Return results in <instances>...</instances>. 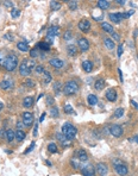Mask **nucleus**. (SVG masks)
Listing matches in <instances>:
<instances>
[{
    "mask_svg": "<svg viewBox=\"0 0 138 176\" xmlns=\"http://www.w3.org/2000/svg\"><path fill=\"white\" fill-rule=\"evenodd\" d=\"M18 66V57L15 55V54H11V55H7L5 58L4 62V68L7 71H13Z\"/></svg>",
    "mask_w": 138,
    "mask_h": 176,
    "instance_id": "f257e3e1",
    "label": "nucleus"
},
{
    "mask_svg": "<svg viewBox=\"0 0 138 176\" xmlns=\"http://www.w3.org/2000/svg\"><path fill=\"white\" fill-rule=\"evenodd\" d=\"M62 133H63L68 139H73V138L76 136V133H77V128H76L73 124L65 123V124H63V126H62Z\"/></svg>",
    "mask_w": 138,
    "mask_h": 176,
    "instance_id": "f03ea898",
    "label": "nucleus"
},
{
    "mask_svg": "<svg viewBox=\"0 0 138 176\" xmlns=\"http://www.w3.org/2000/svg\"><path fill=\"white\" fill-rule=\"evenodd\" d=\"M79 92V85L76 81L74 80H70V81H67L63 87V93L65 95H73V94L77 93Z\"/></svg>",
    "mask_w": 138,
    "mask_h": 176,
    "instance_id": "7ed1b4c3",
    "label": "nucleus"
},
{
    "mask_svg": "<svg viewBox=\"0 0 138 176\" xmlns=\"http://www.w3.org/2000/svg\"><path fill=\"white\" fill-rule=\"evenodd\" d=\"M81 174L83 176H94L95 175V169L92 164H86L81 168Z\"/></svg>",
    "mask_w": 138,
    "mask_h": 176,
    "instance_id": "20e7f679",
    "label": "nucleus"
},
{
    "mask_svg": "<svg viewBox=\"0 0 138 176\" xmlns=\"http://www.w3.org/2000/svg\"><path fill=\"white\" fill-rule=\"evenodd\" d=\"M30 73H31V70L29 68L28 61L24 60L23 62H22V64H20V67H19V74H20L22 76H29Z\"/></svg>",
    "mask_w": 138,
    "mask_h": 176,
    "instance_id": "39448f33",
    "label": "nucleus"
},
{
    "mask_svg": "<svg viewBox=\"0 0 138 176\" xmlns=\"http://www.w3.org/2000/svg\"><path fill=\"white\" fill-rule=\"evenodd\" d=\"M110 132H111V134H112L113 137L118 138V137L123 136L124 130H123V127L120 125H112V126H111V128H110Z\"/></svg>",
    "mask_w": 138,
    "mask_h": 176,
    "instance_id": "423d86ee",
    "label": "nucleus"
},
{
    "mask_svg": "<svg viewBox=\"0 0 138 176\" xmlns=\"http://www.w3.org/2000/svg\"><path fill=\"white\" fill-rule=\"evenodd\" d=\"M23 124L25 126H31L34 124V114L31 112H24L23 113Z\"/></svg>",
    "mask_w": 138,
    "mask_h": 176,
    "instance_id": "0eeeda50",
    "label": "nucleus"
},
{
    "mask_svg": "<svg viewBox=\"0 0 138 176\" xmlns=\"http://www.w3.org/2000/svg\"><path fill=\"white\" fill-rule=\"evenodd\" d=\"M96 171L100 176H106L107 173H108V167L106 163H104V162H100V163L96 164Z\"/></svg>",
    "mask_w": 138,
    "mask_h": 176,
    "instance_id": "6e6552de",
    "label": "nucleus"
},
{
    "mask_svg": "<svg viewBox=\"0 0 138 176\" xmlns=\"http://www.w3.org/2000/svg\"><path fill=\"white\" fill-rule=\"evenodd\" d=\"M114 170H116V173H117L118 175H120V176H125V175H127V173H129V168H127L126 164L121 163V164L116 165V167H114Z\"/></svg>",
    "mask_w": 138,
    "mask_h": 176,
    "instance_id": "1a4fd4ad",
    "label": "nucleus"
},
{
    "mask_svg": "<svg viewBox=\"0 0 138 176\" xmlns=\"http://www.w3.org/2000/svg\"><path fill=\"white\" fill-rule=\"evenodd\" d=\"M106 99L108 100V101H111V103H114V101L117 100V98H118V95H117V91L116 89H113V88H110V89H107L106 91Z\"/></svg>",
    "mask_w": 138,
    "mask_h": 176,
    "instance_id": "9d476101",
    "label": "nucleus"
},
{
    "mask_svg": "<svg viewBox=\"0 0 138 176\" xmlns=\"http://www.w3.org/2000/svg\"><path fill=\"white\" fill-rule=\"evenodd\" d=\"M77 43H79V48L81 49V51H87L89 49V42H88V39L86 38H79L77 40Z\"/></svg>",
    "mask_w": 138,
    "mask_h": 176,
    "instance_id": "9b49d317",
    "label": "nucleus"
},
{
    "mask_svg": "<svg viewBox=\"0 0 138 176\" xmlns=\"http://www.w3.org/2000/svg\"><path fill=\"white\" fill-rule=\"evenodd\" d=\"M0 88L3 91H11L13 88V81L12 80H3L0 82Z\"/></svg>",
    "mask_w": 138,
    "mask_h": 176,
    "instance_id": "f8f14e48",
    "label": "nucleus"
},
{
    "mask_svg": "<svg viewBox=\"0 0 138 176\" xmlns=\"http://www.w3.org/2000/svg\"><path fill=\"white\" fill-rule=\"evenodd\" d=\"M79 29L83 32H88L90 29V23L88 22L87 19H82L80 23H79Z\"/></svg>",
    "mask_w": 138,
    "mask_h": 176,
    "instance_id": "ddd939ff",
    "label": "nucleus"
},
{
    "mask_svg": "<svg viewBox=\"0 0 138 176\" xmlns=\"http://www.w3.org/2000/svg\"><path fill=\"white\" fill-rule=\"evenodd\" d=\"M49 63H50V66H52L54 68H57V69L62 68V67L64 66V62L60 58H50Z\"/></svg>",
    "mask_w": 138,
    "mask_h": 176,
    "instance_id": "4468645a",
    "label": "nucleus"
},
{
    "mask_svg": "<svg viewBox=\"0 0 138 176\" xmlns=\"http://www.w3.org/2000/svg\"><path fill=\"white\" fill-rule=\"evenodd\" d=\"M110 19L112 20L113 23L116 24H119L121 22V19H123V13H119V12H117V13H110Z\"/></svg>",
    "mask_w": 138,
    "mask_h": 176,
    "instance_id": "2eb2a0df",
    "label": "nucleus"
},
{
    "mask_svg": "<svg viewBox=\"0 0 138 176\" xmlns=\"http://www.w3.org/2000/svg\"><path fill=\"white\" fill-rule=\"evenodd\" d=\"M60 32H61V30L58 26H56V25L50 26L49 30H48V36L49 37H56V36L60 35Z\"/></svg>",
    "mask_w": 138,
    "mask_h": 176,
    "instance_id": "dca6fc26",
    "label": "nucleus"
},
{
    "mask_svg": "<svg viewBox=\"0 0 138 176\" xmlns=\"http://www.w3.org/2000/svg\"><path fill=\"white\" fill-rule=\"evenodd\" d=\"M76 158L79 159V161H81V162H86L87 159H88V154L83 150V149H81V150H79L77 152H76Z\"/></svg>",
    "mask_w": 138,
    "mask_h": 176,
    "instance_id": "f3484780",
    "label": "nucleus"
},
{
    "mask_svg": "<svg viewBox=\"0 0 138 176\" xmlns=\"http://www.w3.org/2000/svg\"><path fill=\"white\" fill-rule=\"evenodd\" d=\"M82 69L86 71V73H90L93 70V63L90 61H83L82 62Z\"/></svg>",
    "mask_w": 138,
    "mask_h": 176,
    "instance_id": "a211bd4d",
    "label": "nucleus"
},
{
    "mask_svg": "<svg viewBox=\"0 0 138 176\" xmlns=\"http://www.w3.org/2000/svg\"><path fill=\"white\" fill-rule=\"evenodd\" d=\"M96 5L101 10H107L110 7V1H107V0H98Z\"/></svg>",
    "mask_w": 138,
    "mask_h": 176,
    "instance_id": "6ab92c4d",
    "label": "nucleus"
},
{
    "mask_svg": "<svg viewBox=\"0 0 138 176\" xmlns=\"http://www.w3.org/2000/svg\"><path fill=\"white\" fill-rule=\"evenodd\" d=\"M34 98L32 97H26L24 100H23V106L26 107V108H30L32 105H34Z\"/></svg>",
    "mask_w": 138,
    "mask_h": 176,
    "instance_id": "aec40b11",
    "label": "nucleus"
},
{
    "mask_svg": "<svg viewBox=\"0 0 138 176\" xmlns=\"http://www.w3.org/2000/svg\"><path fill=\"white\" fill-rule=\"evenodd\" d=\"M94 88L96 91H101L105 88V80L104 79H99V80H96L95 81V83H94Z\"/></svg>",
    "mask_w": 138,
    "mask_h": 176,
    "instance_id": "412c9836",
    "label": "nucleus"
},
{
    "mask_svg": "<svg viewBox=\"0 0 138 176\" xmlns=\"http://www.w3.org/2000/svg\"><path fill=\"white\" fill-rule=\"evenodd\" d=\"M101 28L104 31H106L107 33H113L114 32V29H113V26L111 25V24H107V23H101Z\"/></svg>",
    "mask_w": 138,
    "mask_h": 176,
    "instance_id": "4be33fe9",
    "label": "nucleus"
},
{
    "mask_svg": "<svg viewBox=\"0 0 138 176\" xmlns=\"http://www.w3.org/2000/svg\"><path fill=\"white\" fill-rule=\"evenodd\" d=\"M104 43H105V46H106L107 49H110V50H112V49H114V46H116V44H114V42L111 38H105L104 39Z\"/></svg>",
    "mask_w": 138,
    "mask_h": 176,
    "instance_id": "5701e85b",
    "label": "nucleus"
},
{
    "mask_svg": "<svg viewBox=\"0 0 138 176\" xmlns=\"http://www.w3.org/2000/svg\"><path fill=\"white\" fill-rule=\"evenodd\" d=\"M87 101H88V105L94 106V105L98 104V98H96V95H94V94H89V95L87 97Z\"/></svg>",
    "mask_w": 138,
    "mask_h": 176,
    "instance_id": "b1692460",
    "label": "nucleus"
},
{
    "mask_svg": "<svg viewBox=\"0 0 138 176\" xmlns=\"http://www.w3.org/2000/svg\"><path fill=\"white\" fill-rule=\"evenodd\" d=\"M17 48L20 50V51H29V45H28V43L26 42H18L17 43Z\"/></svg>",
    "mask_w": 138,
    "mask_h": 176,
    "instance_id": "393cba45",
    "label": "nucleus"
},
{
    "mask_svg": "<svg viewBox=\"0 0 138 176\" xmlns=\"http://www.w3.org/2000/svg\"><path fill=\"white\" fill-rule=\"evenodd\" d=\"M67 51H68V55H70V56H75L76 54H77V48H76L75 45L70 44V45L67 46Z\"/></svg>",
    "mask_w": 138,
    "mask_h": 176,
    "instance_id": "a878e982",
    "label": "nucleus"
},
{
    "mask_svg": "<svg viewBox=\"0 0 138 176\" xmlns=\"http://www.w3.org/2000/svg\"><path fill=\"white\" fill-rule=\"evenodd\" d=\"M43 81H44V83H50L52 81V76L48 70H44L43 73Z\"/></svg>",
    "mask_w": 138,
    "mask_h": 176,
    "instance_id": "bb28decb",
    "label": "nucleus"
},
{
    "mask_svg": "<svg viewBox=\"0 0 138 176\" xmlns=\"http://www.w3.org/2000/svg\"><path fill=\"white\" fill-rule=\"evenodd\" d=\"M25 137H26V134H25V132H24L23 130H17V132H16V139H17L18 142L24 140Z\"/></svg>",
    "mask_w": 138,
    "mask_h": 176,
    "instance_id": "cd10ccee",
    "label": "nucleus"
},
{
    "mask_svg": "<svg viewBox=\"0 0 138 176\" xmlns=\"http://www.w3.org/2000/svg\"><path fill=\"white\" fill-rule=\"evenodd\" d=\"M6 138H7V142L11 143V142L15 140V138H16V132L12 130H7L6 131Z\"/></svg>",
    "mask_w": 138,
    "mask_h": 176,
    "instance_id": "c85d7f7f",
    "label": "nucleus"
},
{
    "mask_svg": "<svg viewBox=\"0 0 138 176\" xmlns=\"http://www.w3.org/2000/svg\"><path fill=\"white\" fill-rule=\"evenodd\" d=\"M50 9L52 11H58L61 9V3L60 1H50Z\"/></svg>",
    "mask_w": 138,
    "mask_h": 176,
    "instance_id": "c756f323",
    "label": "nucleus"
},
{
    "mask_svg": "<svg viewBox=\"0 0 138 176\" xmlns=\"http://www.w3.org/2000/svg\"><path fill=\"white\" fill-rule=\"evenodd\" d=\"M38 46L41 48V50H44V51H48V50H50V44L49 43H47V42H39L38 43Z\"/></svg>",
    "mask_w": 138,
    "mask_h": 176,
    "instance_id": "7c9ffc66",
    "label": "nucleus"
},
{
    "mask_svg": "<svg viewBox=\"0 0 138 176\" xmlns=\"http://www.w3.org/2000/svg\"><path fill=\"white\" fill-rule=\"evenodd\" d=\"M58 116H60L58 108H57V107H52L51 110H50V117H52V118H57Z\"/></svg>",
    "mask_w": 138,
    "mask_h": 176,
    "instance_id": "2f4dec72",
    "label": "nucleus"
},
{
    "mask_svg": "<svg viewBox=\"0 0 138 176\" xmlns=\"http://www.w3.org/2000/svg\"><path fill=\"white\" fill-rule=\"evenodd\" d=\"M48 150H49V152H51V154H56V152H57V145H56L55 143H50V144L48 145Z\"/></svg>",
    "mask_w": 138,
    "mask_h": 176,
    "instance_id": "473e14b6",
    "label": "nucleus"
},
{
    "mask_svg": "<svg viewBox=\"0 0 138 176\" xmlns=\"http://www.w3.org/2000/svg\"><path fill=\"white\" fill-rule=\"evenodd\" d=\"M20 10H18V9H12L11 11V17L12 18H18L19 16H20Z\"/></svg>",
    "mask_w": 138,
    "mask_h": 176,
    "instance_id": "72a5a7b5",
    "label": "nucleus"
},
{
    "mask_svg": "<svg viewBox=\"0 0 138 176\" xmlns=\"http://www.w3.org/2000/svg\"><path fill=\"white\" fill-rule=\"evenodd\" d=\"M92 16H93V18L95 19V20H99V22H100V20H102V18H104V15H102V13L101 12H93V15H92Z\"/></svg>",
    "mask_w": 138,
    "mask_h": 176,
    "instance_id": "f704fd0d",
    "label": "nucleus"
},
{
    "mask_svg": "<svg viewBox=\"0 0 138 176\" xmlns=\"http://www.w3.org/2000/svg\"><path fill=\"white\" fill-rule=\"evenodd\" d=\"M114 116L117 117V118H121L123 116H124V108H117L116 110V112H114Z\"/></svg>",
    "mask_w": 138,
    "mask_h": 176,
    "instance_id": "c9c22d12",
    "label": "nucleus"
},
{
    "mask_svg": "<svg viewBox=\"0 0 138 176\" xmlns=\"http://www.w3.org/2000/svg\"><path fill=\"white\" fill-rule=\"evenodd\" d=\"M64 112L67 113V114H74V110H73V107H71L70 105H64Z\"/></svg>",
    "mask_w": 138,
    "mask_h": 176,
    "instance_id": "e433bc0d",
    "label": "nucleus"
},
{
    "mask_svg": "<svg viewBox=\"0 0 138 176\" xmlns=\"http://www.w3.org/2000/svg\"><path fill=\"white\" fill-rule=\"evenodd\" d=\"M61 88H62L61 82H55V83H54V91H55V93H56V94H60V92H61Z\"/></svg>",
    "mask_w": 138,
    "mask_h": 176,
    "instance_id": "4c0bfd02",
    "label": "nucleus"
},
{
    "mask_svg": "<svg viewBox=\"0 0 138 176\" xmlns=\"http://www.w3.org/2000/svg\"><path fill=\"white\" fill-rule=\"evenodd\" d=\"M24 85H25L26 87H29V88L35 87V81H34V80H31V79H28V80H25Z\"/></svg>",
    "mask_w": 138,
    "mask_h": 176,
    "instance_id": "58836bf2",
    "label": "nucleus"
},
{
    "mask_svg": "<svg viewBox=\"0 0 138 176\" xmlns=\"http://www.w3.org/2000/svg\"><path fill=\"white\" fill-rule=\"evenodd\" d=\"M56 139H57V140H60L61 143H62V142H64L65 139H68V138L65 137L64 134H63V133L61 132V133H56Z\"/></svg>",
    "mask_w": 138,
    "mask_h": 176,
    "instance_id": "ea45409f",
    "label": "nucleus"
},
{
    "mask_svg": "<svg viewBox=\"0 0 138 176\" xmlns=\"http://www.w3.org/2000/svg\"><path fill=\"white\" fill-rule=\"evenodd\" d=\"M68 6H69L70 10H76L77 9V1H69Z\"/></svg>",
    "mask_w": 138,
    "mask_h": 176,
    "instance_id": "a19ab883",
    "label": "nucleus"
},
{
    "mask_svg": "<svg viewBox=\"0 0 138 176\" xmlns=\"http://www.w3.org/2000/svg\"><path fill=\"white\" fill-rule=\"evenodd\" d=\"M133 10H131V11H129V12H125V13H123V18H130L131 16L133 15Z\"/></svg>",
    "mask_w": 138,
    "mask_h": 176,
    "instance_id": "79ce46f5",
    "label": "nucleus"
},
{
    "mask_svg": "<svg viewBox=\"0 0 138 176\" xmlns=\"http://www.w3.org/2000/svg\"><path fill=\"white\" fill-rule=\"evenodd\" d=\"M63 37H64V39H65V40H69V39H71V32H70V31H65Z\"/></svg>",
    "mask_w": 138,
    "mask_h": 176,
    "instance_id": "37998d69",
    "label": "nucleus"
},
{
    "mask_svg": "<svg viewBox=\"0 0 138 176\" xmlns=\"http://www.w3.org/2000/svg\"><path fill=\"white\" fill-rule=\"evenodd\" d=\"M44 70H45V69H44L43 66H37V67H36V71H37L38 74H43Z\"/></svg>",
    "mask_w": 138,
    "mask_h": 176,
    "instance_id": "c03bdc74",
    "label": "nucleus"
},
{
    "mask_svg": "<svg viewBox=\"0 0 138 176\" xmlns=\"http://www.w3.org/2000/svg\"><path fill=\"white\" fill-rule=\"evenodd\" d=\"M30 56H31V57H37V56H38V50H37V49H32V50L30 51Z\"/></svg>",
    "mask_w": 138,
    "mask_h": 176,
    "instance_id": "a18cd8bd",
    "label": "nucleus"
},
{
    "mask_svg": "<svg viewBox=\"0 0 138 176\" xmlns=\"http://www.w3.org/2000/svg\"><path fill=\"white\" fill-rule=\"evenodd\" d=\"M35 145H36V143H35V142H32V143H31V145L29 146V149H28V150H26V151H25V154H29L30 151H32V150H34V148H35Z\"/></svg>",
    "mask_w": 138,
    "mask_h": 176,
    "instance_id": "49530a36",
    "label": "nucleus"
},
{
    "mask_svg": "<svg viewBox=\"0 0 138 176\" xmlns=\"http://www.w3.org/2000/svg\"><path fill=\"white\" fill-rule=\"evenodd\" d=\"M62 145L63 146H69V145H71V139H65L64 142H62Z\"/></svg>",
    "mask_w": 138,
    "mask_h": 176,
    "instance_id": "de8ad7c7",
    "label": "nucleus"
},
{
    "mask_svg": "<svg viewBox=\"0 0 138 176\" xmlns=\"http://www.w3.org/2000/svg\"><path fill=\"white\" fill-rule=\"evenodd\" d=\"M123 45L121 44H119V46H118V57H120L121 55H123Z\"/></svg>",
    "mask_w": 138,
    "mask_h": 176,
    "instance_id": "09e8293b",
    "label": "nucleus"
},
{
    "mask_svg": "<svg viewBox=\"0 0 138 176\" xmlns=\"http://www.w3.org/2000/svg\"><path fill=\"white\" fill-rule=\"evenodd\" d=\"M29 64V68H30V70H32L36 67V63H35V61H31V62H29L28 63Z\"/></svg>",
    "mask_w": 138,
    "mask_h": 176,
    "instance_id": "8fccbe9b",
    "label": "nucleus"
},
{
    "mask_svg": "<svg viewBox=\"0 0 138 176\" xmlns=\"http://www.w3.org/2000/svg\"><path fill=\"white\" fill-rule=\"evenodd\" d=\"M71 165H73L74 169H79V168H80V165H79V163H76L75 159H71Z\"/></svg>",
    "mask_w": 138,
    "mask_h": 176,
    "instance_id": "3c124183",
    "label": "nucleus"
},
{
    "mask_svg": "<svg viewBox=\"0 0 138 176\" xmlns=\"http://www.w3.org/2000/svg\"><path fill=\"white\" fill-rule=\"evenodd\" d=\"M5 38L9 39V40H13V36L11 35V33H5Z\"/></svg>",
    "mask_w": 138,
    "mask_h": 176,
    "instance_id": "603ef678",
    "label": "nucleus"
},
{
    "mask_svg": "<svg viewBox=\"0 0 138 176\" xmlns=\"http://www.w3.org/2000/svg\"><path fill=\"white\" fill-rule=\"evenodd\" d=\"M112 37H113L116 40H120V36L118 35V33H116V32H113V33H112Z\"/></svg>",
    "mask_w": 138,
    "mask_h": 176,
    "instance_id": "864d4df0",
    "label": "nucleus"
},
{
    "mask_svg": "<svg viewBox=\"0 0 138 176\" xmlns=\"http://www.w3.org/2000/svg\"><path fill=\"white\" fill-rule=\"evenodd\" d=\"M4 4L6 7H13V3H11V1H4Z\"/></svg>",
    "mask_w": 138,
    "mask_h": 176,
    "instance_id": "5fc2aeb1",
    "label": "nucleus"
},
{
    "mask_svg": "<svg viewBox=\"0 0 138 176\" xmlns=\"http://www.w3.org/2000/svg\"><path fill=\"white\" fill-rule=\"evenodd\" d=\"M23 126H24V124L22 123V121H18V123H17V128H18V130H22Z\"/></svg>",
    "mask_w": 138,
    "mask_h": 176,
    "instance_id": "6e6d98bb",
    "label": "nucleus"
},
{
    "mask_svg": "<svg viewBox=\"0 0 138 176\" xmlns=\"http://www.w3.org/2000/svg\"><path fill=\"white\" fill-rule=\"evenodd\" d=\"M47 104H48V105H52V104H54V99H52V98H48Z\"/></svg>",
    "mask_w": 138,
    "mask_h": 176,
    "instance_id": "4d7b16f0",
    "label": "nucleus"
},
{
    "mask_svg": "<svg viewBox=\"0 0 138 176\" xmlns=\"http://www.w3.org/2000/svg\"><path fill=\"white\" fill-rule=\"evenodd\" d=\"M116 3L119 4V5H125V4H126V1H124V0H117Z\"/></svg>",
    "mask_w": 138,
    "mask_h": 176,
    "instance_id": "13d9d810",
    "label": "nucleus"
},
{
    "mask_svg": "<svg viewBox=\"0 0 138 176\" xmlns=\"http://www.w3.org/2000/svg\"><path fill=\"white\" fill-rule=\"evenodd\" d=\"M118 73H119V77H120V81L123 82V73H121V70H120V69H118Z\"/></svg>",
    "mask_w": 138,
    "mask_h": 176,
    "instance_id": "bf43d9fd",
    "label": "nucleus"
},
{
    "mask_svg": "<svg viewBox=\"0 0 138 176\" xmlns=\"http://www.w3.org/2000/svg\"><path fill=\"white\" fill-rule=\"evenodd\" d=\"M44 118H45V113H43V114H42V117L39 118V123H42V121L44 120Z\"/></svg>",
    "mask_w": 138,
    "mask_h": 176,
    "instance_id": "052dcab7",
    "label": "nucleus"
},
{
    "mask_svg": "<svg viewBox=\"0 0 138 176\" xmlns=\"http://www.w3.org/2000/svg\"><path fill=\"white\" fill-rule=\"evenodd\" d=\"M37 128H38V125L35 126V130H34V136H37Z\"/></svg>",
    "mask_w": 138,
    "mask_h": 176,
    "instance_id": "680f3d73",
    "label": "nucleus"
},
{
    "mask_svg": "<svg viewBox=\"0 0 138 176\" xmlns=\"http://www.w3.org/2000/svg\"><path fill=\"white\" fill-rule=\"evenodd\" d=\"M131 104H132V105H133V106H135L136 108H138V104H137V103H135V101H133V100H132V101H131Z\"/></svg>",
    "mask_w": 138,
    "mask_h": 176,
    "instance_id": "e2e57ef3",
    "label": "nucleus"
},
{
    "mask_svg": "<svg viewBox=\"0 0 138 176\" xmlns=\"http://www.w3.org/2000/svg\"><path fill=\"white\" fill-rule=\"evenodd\" d=\"M3 108H4V104L1 103V101H0V111H1V110H3Z\"/></svg>",
    "mask_w": 138,
    "mask_h": 176,
    "instance_id": "0e129e2a",
    "label": "nucleus"
},
{
    "mask_svg": "<svg viewBox=\"0 0 138 176\" xmlns=\"http://www.w3.org/2000/svg\"><path fill=\"white\" fill-rule=\"evenodd\" d=\"M45 163H47V165H49V167H51V162H49V161H47V162H45Z\"/></svg>",
    "mask_w": 138,
    "mask_h": 176,
    "instance_id": "69168bd1",
    "label": "nucleus"
},
{
    "mask_svg": "<svg viewBox=\"0 0 138 176\" xmlns=\"http://www.w3.org/2000/svg\"><path fill=\"white\" fill-rule=\"evenodd\" d=\"M135 142H136V143H137V144H138V136H137V137H136V138H135Z\"/></svg>",
    "mask_w": 138,
    "mask_h": 176,
    "instance_id": "338daca9",
    "label": "nucleus"
}]
</instances>
